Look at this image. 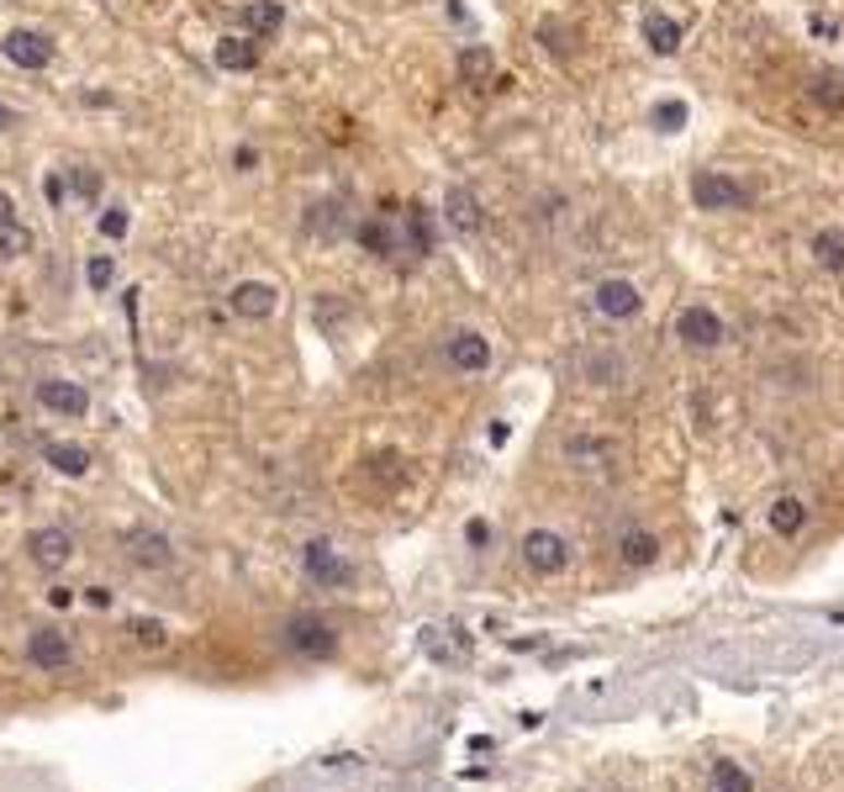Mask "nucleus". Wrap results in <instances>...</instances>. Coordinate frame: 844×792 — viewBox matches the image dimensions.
<instances>
[{
    "mask_svg": "<svg viewBox=\"0 0 844 792\" xmlns=\"http://www.w3.org/2000/svg\"><path fill=\"white\" fill-rule=\"evenodd\" d=\"M37 407L54 412V418H85L91 412V392L69 375H43L37 381Z\"/></svg>",
    "mask_w": 844,
    "mask_h": 792,
    "instance_id": "nucleus-10",
    "label": "nucleus"
},
{
    "mask_svg": "<svg viewBox=\"0 0 844 792\" xmlns=\"http://www.w3.org/2000/svg\"><path fill=\"white\" fill-rule=\"evenodd\" d=\"M401 244H407L412 259H427V254H433V222H427V207H418V201L401 212Z\"/></svg>",
    "mask_w": 844,
    "mask_h": 792,
    "instance_id": "nucleus-24",
    "label": "nucleus"
},
{
    "mask_svg": "<svg viewBox=\"0 0 844 792\" xmlns=\"http://www.w3.org/2000/svg\"><path fill=\"white\" fill-rule=\"evenodd\" d=\"M591 306L612 317V323H633L638 312H644V291L623 280V275H612V280H597V291H591Z\"/></svg>",
    "mask_w": 844,
    "mask_h": 792,
    "instance_id": "nucleus-11",
    "label": "nucleus"
},
{
    "mask_svg": "<svg viewBox=\"0 0 844 792\" xmlns=\"http://www.w3.org/2000/svg\"><path fill=\"white\" fill-rule=\"evenodd\" d=\"M581 375H586L591 386H623V381H629V360H623L612 343H602V349H586V354H581Z\"/></svg>",
    "mask_w": 844,
    "mask_h": 792,
    "instance_id": "nucleus-19",
    "label": "nucleus"
},
{
    "mask_svg": "<svg viewBox=\"0 0 844 792\" xmlns=\"http://www.w3.org/2000/svg\"><path fill=\"white\" fill-rule=\"evenodd\" d=\"M211 59H216V69H227V74H254L259 69V59H265V48H259V37H222L216 48H211Z\"/></svg>",
    "mask_w": 844,
    "mask_h": 792,
    "instance_id": "nucleus-18",
    "label": "nucleus"
},
{
    "mask_svg": "<svg viewBox=\"0 0 844 792\" xmlns=\"http://www.w3.org/2000/svg\"><path fill=\"white\" fill-rule=\"evenodd\" d=\"M121 555L143 571H169L175 566V539L164 528H127L121 534Z\"/></svg>",
    "mask_w": 844,
    "mask_h": 792,
    "instance_id": "nucleus-7",
    "label": "nucleus"
},
{
    "mask_svg": "<svg viewBox=\"0 0 844 792\" xmlns=\"http://www.w3.org/2000/svg\"><path fill=\"white\" fill-rule=\"evenodd\" d=\"M27 560L37 571H63L69 560H74V534L63 528V523H43V528H32L27 534Z\"/></svg>",
    "mask_w": 844,
    "mask_h": 792,
    "instance_id": "nucleus-8",
    "label": "nucleus"
},
{
    "mask_svg": "<svg viewBox=\"0 0 844 792\" xmlns=\"http://www.w3.org/2000/svg\"><path fill=\"white\" fill-rule=\"evenodd\" d=\"M132 634H138L143 644H164V640H169V629H164L159 618H132Z\"/></svg>",
    "mask_w": 844,
    "mask_h": 792,
    "instance_id": "nucleus-36",
    "label": "nucleus"
},
{
    "mask_svg": "<svg viewBox=\"0 0 844 792\" xmlns=\"http://www.w3.org/2000/svg\"><path fill=\"white\" fill-rule=\"evenodd\" d=\"M238 22L248 27V37H259V43H270L274 32L285 27V5L280 0H254V5H243Z\"/></svg>",
    "mask_w": 844,
    "mask_h": 792,
    "instance_id": "nucleus-21",
    "label": "nucleus"
},
{
    "mask_svg": "<svg viewBox=\"0 0 844 792\" xmlns=\"http://www.w3.org/2000/svg\"><path fill=\"white\" fill-rule=\"evenodd\" d=\"M112 280H117V259L112 254H91L85 259V286L91 291H112Z\"/></svg>",
    "mask_w": 844,
    "mask_h": 792,
    "instance_id": "nucleus-33",
    "label": "nucleus"
},
{
    "mask_svg": "<svg viewBox=\"0 0 844 792\" xmlns=\"http://www.w3.org/2000/svg\"><path fill=\"white\" fill-rule=\"evenodd\" d=\"M707 788L713 792H754V777L739 761H713L707 766Z\"/></svg>",
    "mask_w": 844,
    "mask_h": 792,
    "instance_id": "nucleus-30",
    "label": "nucleus"
},
{
    "mask_svg": "<svg viewBox=\"0 0 844 792\" xmlns=\"http://www.w3.org/2000/svg\"><path fill=\"white\" fill-rule=\"evenodd\" d=\"M274 644L285 650V655H296V661H332L338 650H343V629L332 624L328 613H285L280 618V629H274Z\"/></svg>",
    "mask_w": 844,
    "mask_h": 792,
    "instance_id": "nucleus-1",
    "label": "nucleus"
},
{
    "mask_svg": "<svg viewBox=\"0 0 844 792\" xmlns=\"http://www.w3.org/2000/svg\"><path fill=\"white\" fill-rule=\"evenodd\" d=\"M517 560L534 571V576H560L571 566V539L560 528H528L517 539Z\"/></svg>",
    "mask_w": 844,
    "mask_h": 792,
    "instance_id": "nucleus-2",
    "label": "nucleus"
},
{
    "mask_svg": "<svg viewBox=\"0 0 844 792\" xmlns=\"http://www.w3.org/2000/svg\"><path fill=\"white\" fill-rule=\"evenodd\" d=\"M676 338H681L687 349H718V343L728 338V328H724V317H718L713 306L692 302V306L676 312Z\"/></svg>",
    "mask_w": 844,
    "mask_h": 792,
    "instance_id": "nucleus-9",
    "label": "nucleus"
},
{
    "mask_svg": "<svg viewBox=\"0 0 844 792\" xmlns=\"http://www.w3.org/2000/svg\"><path fill=\"white\" fill-rule=\"evenodd\" d=\"M765 523H771V534L797 539V534H802V523H808V502H802V497H776V502L765 508Z\"/></svg>",
    "mask_w": 844,
    "mask_h": 792,
    "instance_id": "nucleus-25",
    "label": "nucleus"
},
{
    "mask_svg": "<svg viewBox=\"0 0 844 792\" xmlns=\"http://www.w3.org/2000/svg\"><path fill=\"white\" fill-rule=\"evenodd\" d=\"M813 265L829 275H844V233L840 228H818L813 233Z\"/></svg>",
    "mask_w": 844,
    "mask_h": 792,
    "instance_id": "nucleus-27",
    "label": "nucleus"
},
{
    "mask_svg": "<svg viewBox=\"0 0 844 792\" xmlns=\"http://www.w3.org/2000/svg\"><path fill=\"white\" fill-rule=\"evenodd\" d=\"M354 244L364 248V254H375V259H391V254H401V228H396L391 217H360L354 222Z\"/></svg>",
    "mask_w": 844,
    "mask_h": 792,
    "instance_id": "nucleus-17",
    "label": "nucleus"
},
{
    "mask_svg": "<svg viewBox=\"0 0 844 792\" xmlns=\"http://www.w3.org/2000/svg\"><path fill=\"white\" fill-rule=\"evenodd\" d=\"M681 22L676 16H665V11H644V43H649V54H660V59H670L676 48H681Z\"/></svg>",
    "mask_w": 844,
    "mask_h": 792,
    "instance_id": "nucleus-22",
    "label": "nucleus"
},
{
    "mask_svg": "<svg viewBox=\"0 0 844 792\" xmlns=\"http://www.w3.org/2000/svg\"><path fill=\"white\" fill-rule=\"evenodd\" d=\"M444 365L459 370V375H481L491 365V338L476 334V328H454L444 338Z\"/></svg>",
    "mask_w": 844,
    "mask_h": 792,
    "instance_id": "nucleus-12",
    "label": "nucleus"
},
{
    "mask_svg": "<svg viewBox=\"0 0 844 792\" xmlns=\"http://www.w3.org/2000/svg\"><path fill=\"white\" fill-rule=\"evenodd\" d=\"M43 465H54L69 481H80V476H91V450L74 444V439H48L43 444Z\"/></svg>",
    "mask_w": 844,
    "mask_h": 792,
    "instance_id": "nucleus-20",
    "label": "nucleus"
},
{
    "mask_svg": "<svg viewBox=\"0 0 844 792\" xmlns=\"http://www.w3.org/2000/svg\"><path fill=\"white\" fill-rule=\"evenodd\" d=\"M27 248H32V238H27V228H22V222L0 228V259H22Z\"/></svg>",
    "mask_w": 844,
    "mask_h": 792,
    "instance_id": "nucleus-34",
    "label": "nucleus"
},
{
    "mask_svg": "<svg viewBox=\"0 0 844 792\" xmlns=\"http://www.w3.org/2000/svg\"><path fill=\"white\" fill-rule=\"evenodd\" d=\"M22 655H27L32 671H43V676H54V671H69L74 666V640L63 634L59 624H37L22 644Z\"/></svg>",
    "mask_w": 844,
    "mask_h": 792,
    "instance_id": "nucleus-5",
    "label": "nucleus"
},
{
    "mask_svg": "<svg viewBox=\"0 0 844 792\" xmlns=\"http://www.w3.org/2000/svg\"><path fill=\"white\" fill-rule=\"evenodd\" d=\"M444 217H449V228L459 238H476L485 228V207L476 201V190L470 185H449V196H444Z\"/></svg>",
    "mask_w": 844,
    "mask_h": 792,
    "instance_id": "nucleus-16",
    "label": "nucleus"
},
{
    "mask_svg": "<svg viewBox=\"0 0 844 792\" xmlns=\"http://www.w3.org/2000/svg\"><path fill=\"white\" fill-rule=\"evenodd\" d=\"M808 101L840 117V112H844V74H829V69H823V74H813V80H808Z\"/></svg>",
    "mask_w": 844,
    "mask_h": 792,
    "instance_id": "nucleus-29",
    "label": "nucleus"
},
{
    "mask_svg": "<svg viewBox=\"0 0 844 792\" xmlns=\"http://www.w3.org/2000/svg\"><path fill=\"white\" fill-rule=\"evenodd\" d=\"M274 306H280V291H274L270 280H238L227 291V312L243 317V323H270Z\"/></svg>",
    "mask_w": 844,
    "mask_h": 792,
    "instance_id": "nucleus-13",
    "label": "nucleus"
},
{
    "mask_svg": "<svg viewBox=\"0 0 844 792\" xmlns=\"http://www.w3.org/2000/svg\"><path fill=\"white\" fill-rule=\"evenodd\" d=\"M618 560H623L629 571H644V566L660 560V539H655L649 528H623V539H618Z\"/></svg>",
    "mask_w": 844,
    "mask_h": 792,
    "instance_id": "nucleus-23",
    "label": "nucleus"
},
{
    "mask_svg": "<svg viewBox=\"0 0 844 792\" xmlns=\"http://www.w3.org/2000/svg\"><path fill=\"white\" fill-rule=\"evenodd\" d=\"M465 539H470V545H491V523H465Z\"/></svg>",
    "mask_w": 844,
    "mask_h": 792,
    "instance_id": "nucleus-38",
    "label": "nucleus"
},
{
    "mask_svg": "<svg viewBox=\"0 0 844 792\" xmlns=\"http://www.w3.org/2000/svg\"><path fill=\"white\" fill-rule=\"evenodd\" d=\"M233 164H238V170H254V164H259V149H248V143H238V153H233Z\"/></svg>",
    "mask_w": 844,
    "mask_h": 792,
    "instance_id": "nucleus-39",
    "label": "nucleus"
},
{
    "mask_svg": "<svg viewBox=\"0 0 844 792\" xmlns=\"http://www.w3.org/2000/svg\"><path fill=\"white\" fill-rule=\"evenodd\" d=\"M11 222H16V196L0 185V228H11Z\"/></svg>",
    "mask_w": 844,
    "mask_h": 792,
    "instance_id": "nucleus-37",
    "label": "nucleus"
},
{
    "mask_svg": "<svg viewBox=\"0 0 844 792\" xmlns=\"http://www.w3.org/2000/svg\"><path fill=\"white\" fill-rule=\"evenodd\" d=\"M681 123H687V106H681V101H660V106H655V127H660V132H676Z\"/></svg>",
    "mask_w": 844,
    "mask_h": 792,
    "instance_id": "nucleus-35",
    "label": "nucleus"
},
{
    "mask_svg": "<svg viewBox=\"0 0 844 792\" xmlns=\"http://www.w3.org/2000/svg\"><path fill=\"white\" fill-rule=\"evenodd\" d=\"M0 54H5V63H16V69H48V63L59 59V43L48 37L43 27H11L5 37H0Z\"/></svg>",
    "mask_w": 844,
    "mask_h": 792,
    "instance_id": "nucleus-6",
    "label": "nucleus"
},
{
    "mask_svg": "<svg viewBox=\"0 0 844 792\" xmlns=\"http://www.w3.org/2000/svg\"><path fill=\"white\" fill-rule=\"evenodd\" d=\"M692 201H696V212H745L750 207V190L734 180V175H724V170H696Z\"/></svg>",
    "mask_w": 844,
    "mask_h": 792,
    "instance_id": "nucleus-4",
    "label": "nucleus"
},
{
    "mask_svg": "<svg viewBox=\"0 0 844 792\" xmlns=\"http://www.w3.org/2000/svg\"><path fill=\"white\" fill-rule=\"evenodd\" d=\"M95 228H101V238H112V244H121V238L132 233V212H127V207H101V217H95Z\"/></svg>",
    "mask_w": 844,
    "mask_h": 792,
    "instance_id": "nucleus-32",
    "label": "nucleus"
},
{
    "mask_svg": "<svg viewBox=\"0 0 844 792\" xmlns=\"http://www.w3.org/2000/svg\"><path fill=\"white\" fill-rule=\"evenodd\" d=\"M491 74H496V54H491L485 43L459 48V80H465V85H491Z\"/></svg>",
    "mask_w": 844,
    "mask_h": 792,
    "instance_id": "nucleus-26",
    "label": "nucleus"
},
{
    "mask_svg": "<svg viewBox=\"0 0 844 792\" xmlns=\"http://www.w3.org/2000/svg\"><path fill=\"white\" fill-rule=\"evenodd\" d=\"M565 459H571L575 470H586V476H607L618 465V444L602 439V433H571L565 439Z\"/></svg>",
    "mask_w": 844,
    "mask_h": 792,
    "instance_id": "nucleus-15",
    "label": "nucleus"
},
{
    "mask_svg": "<svg viewBox=\"0 0 844 792\" xmlns=\"http://www.w3.org/2000/svg\"><path fill=\"white\" fill-rule=\"evenodd\" d=\"M539 43H543V54H554V59H571L575 54V32L565 22H554V16L539 22Z\"/></svg>",
    "mask_w": 844,
    "mask_h": 792,
    "instance_id": "nucleus-31",
    "label": "nucleus"
},
{
    "mask_svg": "<svg viewBox=\"0 0 844 792\" xmlns=\"http://www.w3.org/2000/svg\"><path fill=\"white\" fill-rule=\"evenodd\" d=\"M302 571L312 586H323V592H343L349 581H354V566H349V555L332 545V539H306L302 545Z\"/></svg>",
    "mask_w": 844,
    "mask_h": 792,
    "instance_id": "nucleus-3",
    "label": "nucleus"
},
{
    "mask_svg": "<svg viewBox=\"0 0 844 792\" xmlns=\"http://www.w3.org/2000/svg\"><path fill=\"white\" fill-rule=\"evenodd\" d=\"M63 180H69V190H74V201H85V207H101V196H106V180H101V170H91V164H69V170H63Z\"/></svg>",
    "mask_w": 844,
    "mask_h": 792,
    "instance_id": "nucleus-28",
    "label": "nucleus"
},
{
    "mask_svg": "<svg viewBox=\"0 0 844 792\" xmlns=\"http://www.w3.org/2000/svg\"><path fill=\"white\" fill-rule=\"evenodd\" d=\"M11 127H16V112H11V106L0 101V132H11Z\"/></svg>",
    "mask_w": 844,
    "mask_h": 792,
    "instance_id": "nucleus-41",
    "label": "nucleus"
},
{
    "mask_svg": "<svg viewBox=\"0 0 844 792\" xmlns=\"http://www.w3.org/2000/svg\"><path fill=\"white\" fill-rule=\"evenodd\" d=\"M302 228L317 238V244H338V238H349L354 233V217H349V201H338V196H328V201H312L302 217Z\"/></svg>",
    "mask_w": 844,
    "mask_h": 792,
    "instance_id": "nucleus-14",
    "label": "nucleus"
},
{
    "mask_svg": "<svg viewBox=\"0 0 844 792\" xmlns=\"http://www.w3.org/2000/svg\"><path fill=\"white\" fill-rule=\"evenodd\" d=\"M63 196H69V180H63V175H54V180H48V201H54V207H63Z\"/></svg>",
    "mask_w": 844,
    "mask_h": 792,
    "instance_id": "nucleus-40",
    "label": "nucleus"
}]
</instances>
